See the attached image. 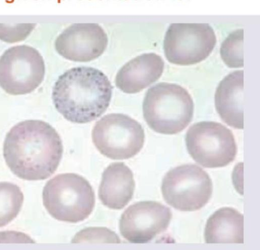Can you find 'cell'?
<instances>
[{
  "instance_id": "cell-9",
  "label": "cell",
  "mask_w": 260,
  "mask_h": 250,
  "mask_svg": "<svg viewBox=\"0 0 260 250\" xmlns=\"http://www.w3.org/2000/svg\"><path fill=\"white\" fill-rule=\"evenodd\" d=\"M45 72L42 55L29 46L11 47L0 57V86L11 95L33 91L43 81Z\"/></svg>"
},
{
  "instance_id": "cell-4",
  "label": "cell",
  "mask_w": 260,
  "mask_h": 250,
  "mask_svg": "<svg viewBox=\"0 0 260 250\" xmlns=\"http://www.w3.org/2000/svg\"><path fill=\"white\" fill-rule=\"evenodd\" d=\"M43 205L54 219L75 223L87 219L95 205L94 191L88 181L73 173L57 174L45 185Z\"/></svg>"
},
{
  "instance_id": "cell-14",
  "label": "cell",
  "mask_w": 260,
  "mask_h": 250,
  "mask_svg": "<svg viewBox=\"0 0 260 250\" xmlns=\"http://www.w3.org/2000/svg\"><path fill=\"white\" fill-rule=\"evenodd\" d=\"M243 70L226 76L218 84L215 93L216 110L221 119L234 128H243Z\"/></svg>"
},
{
  "instance_id": "cell-7",
  "label": "cell",
  "mask_w": 260,
  "mask_h": 250,
  "mask_svg": "<svg viewBox=\"0 0 260 250\" xmlns=\"http://www.w3.org/2000/svg\"><path fill=\"white\" fill-rule=\"evenodd\" d=\"M165 201L176 209L184 211L201 209L212 193V181L201 167L186 164L170 170L161 183Z\"/></svg>"
},
{
  "instance_id": "cell-11",
  "label": "cell",
  "mask_w": 260,
  "mask_h": 250,
  "mask_svg": "<svg viewBox=\"0 0 260 250\" xmlns=\"http://www.w3.org/2000/svg\"><path fill=\"white\" fill-rule=\"evenodd\" d=\"M107 44V35L98 24L74 23L58 36L55 48L66 59L87 62L101 56Z\"/></svg>"
},
{
  "instance_id": "cell-1",
  "label": "cell",
  "mask_w": 260,
  "mask_h": 250,
  "mask_svg": "<svg viewBox=\"0 0 260 250\" xmlns=\"http://www.w3.org/2000/svg\"><path fill=\"white\" fill-rule=\"evenodd\" d=\"M63 153L62 141L49 123L39 120L18 123L7 133L3 155L11 171L27 181L45 180L56 170Z\"/></svg>"
},
{
  "instance_id": "cell-16",
  "label": "cell",
  "mask_w": 260,
  "mask_h": 250,
  "mask_svg": "<svg viewBox=\"0 0 260 250\" xmlns=\"http://www.w3.org/2000/svg\"><path fill=\"white\" fill-rule=\"evenodd\" d=\"M24 200L20 188L9 182H0V227L6 226L19 213Z\"/></svg>"
},
{
  "instance_id": "cell-19",
  "label": "cell",
  "mask_w": 260,
  "mask_h": 250,
  "mask_svg": "<svg viewBox=\"0 0 260 250\" xmlns=\"http://www.w3.org/2000/svg\"><path fill=\"white\" fill-rule=\"evenodd\" d=\"M35 23L7 24L0 23V40L7 43H15L25 39L34 29Z\"/></svg>"
},
{
  "instance_id": "cell-10",
  "label": "cell",
  "mask_w": 260,
  "mask_h": 250,
  "mask_svg": "<svg viewBox=\"0 0 260 250\" xmlns=\"http://www.w3.org/2000/svg\"><path fill=\"white\" fill-rule=\"evenodd\" d=\"M172 217L171 209L159 202H138L122 213L120 232L131 243H148L168 228Z\"/></svg>"
},
{
  "instance_id": "cell-5",
  "label": "cell",
  "mask_w": 260,
  "mask_h": 250,
  "mask_svg": "<svg viewBox=\"0 0 260 250\" xmlns=\"http://www.w3.org/2000/svg\"><path fill=\"white\" fill-rule=\"evenodd\" d=\"M92 139L98 150L114 160H123L137 155L143 147L145 133L141 125L122 114L104 116L94 126Z\"/></svg>"
},
{
  "instance_id": "cell-13",
  "label": "cell",
  "mask_w": 260,
  "mask_h": 250,
  "mask_svg": "<svg viewBox=\"0 0 260 250\" xmlns=\"http://www.w3.org/2000/svg\"><path fill=\"white\" fill-rule=\"evenodd\" d=\"M135 188L133 173L123 162L110 164L104 171L99 189L102 204L121 209L132 199Z\"/></svg>"
},
{
  "instance_id": "cell-12",
  "label": "cell",
  "mask_w": 260,
  "mask_h": 250,
  "mask_svg": "<svg viewBox=\"0 0 260 250\" xmlns=\"http://www.w3.org/2000/svg\"><path fill=\"white\" fill-rule=\"evenodd\" d=\"M164 61L154 53L141 54L126 63L118 72L115 84L126 93H136L157 81L161 76Z\"/></svg>"
},
{
  "instance_id": "cell-2",
  "label": "cell",
  "mask_w": 260,
  "mask_h": 250,
  "mask_svg": "<svg viewBox=\"0 0 260 250\" xmlns=\"http://www.w3.org/2000/svg\"><path fill=\"white\" fill-rule=\"evenodd\" d=\"M113 86L101 70L91 67L71 68L61 75L53 87L52 98L57 111L67 120L84 124L108 108Z\"/></svg>"
},
{
  "instance_id": "cell-6",
  "label": "cell",
  "mask_w": 260,
  "mask_h": 250,
  "mask_svg": "<svg viewBox=\"0 0 260 250\" xmlns=\"http://www.w3.org/2000/svg\"><path fill=\"white\" fill-rule=\"evenodd\" d=\"M185 139L190 156L204 167L225 166L235 159L237 148L234 136L220 123H196L189 128Z\"/></svg>"
},
{
  "instance_id": "cell-18",
  "label": "cell",
  "mask_w": 260,
  "mask_h": 250,
  "mask_svg": "<svg viewBox=\"0 0 260 250\" xmlns=\"http://www.w3.org/2000/svg\"><path fill=\"white\" fill-rule=\"evenodd\" d=\"M71 242L120 243L121 240L117 234L107 228L88 227L77 233Z\"/></svg>"
},
{
  "instance_id": "cell-15",
  "label": "cell",
  "mask_w": 260,
  "mask_h": 250,
  "mask_svg": "<svg viewBox=\"0 0 260 250\" xmlns=\"http://www.w3.org/2000/svg\"><path fill=\"white\" fill-rule=\"evenodd\" d=\"M242 214L236 209L222 207L208 219L204 238L207 243H243Z\"/></svg>"
},
{
  "instance_id": "cell-8",
  "label": "cell",
  "mask_w": 260,
  "mask_h": 250,
  "mask_svg": "<svg viewBox=\"0 0 260 250\" xmlns=\"http://www.w3.org/2000/svg\"><path fill=\"white\" fill-rule=\"evenodd\" d=\"M216 42L214 31L208 23H172L165 35L164 53L172 63L192 65L205 60Z\"/></svg>"
},
{
  "instance_id": "cell-3",
  "label": "cell",
  "mask_w": 260,
  "mask_h": 250,
  "mask_svg": "<svg viewBox=\"0 0 260 250\" xmlns=\"http://www.w3.org/2000/svg\"><path fill=\"white\" fill-rule=\"evenodd\" d=\"M194 104L188 92L179 85L161 82L150 87L143 102L144 118L153 131L174 134L192 120Z\"/></svg>"
},
{
  "instance_id": "cell-17",
  "label": "cell",
  "mask_w": 260,
  "mask_h": 250,
  "mask_svg": "<svg viewBox=\"0 0 260 250\" xmlns=\"http://www.w3.org/2000/svg\"><path fill=\"white\" fill-rule=\"evenodd\" d=\"M243 32L242 28L233 31L221 44L220 54L223 61L229 67L239 68L244 65Z\"/></svg>"
}]
</instances>
